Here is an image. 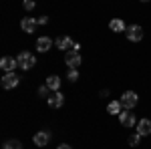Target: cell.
<instances>
[{"label": "cell", "instance_id": "obj_22", "mask_svg": "<svg viewBox=\"0 0 151 149\" xmlns=\"http://www.w3.org/2000/svg\"><path fill=\"white\" fill-rule=\"evenodd\" d=\"M36 20H38V24H47V22H48L47 16H40V18H36Z\"/></svg>", "mask_w": 151, "mask_h": 149}, {"label": "cell", "instance_id": "obj_9", "mask_svg": "<svg viewBox=\"0 0 151 149\" xmlns=\"http://www.w3.org/2000/svg\"><path fill=\"white\" fill-rule=\"evenodd\" d=\"M36 26H38V20H36V18L26 16V18H22V20H20V28H22L24 32H28V35H30V32H35Z\"/></svg>", "mask_w": 151, "mask_h": 149}, {"label": "cell", "instance_id": "obj_23", "mask_svg": "<svg viewBox=\"0 0 151 149\" xmlns=\"http://www.w3.org/2000/svg\"><path fill=\"white\" fill-rule=\"evenodd\" d=\"M57 149H70V145H67V143H60Z\"/></svg>", "mask_w": 151, "mask_h": 149}, {"label": "cell", "instance_id": "obj_21", "mask_svg": "<svg viewBox=\"0 0 151 149\" xmlns=\"http://www.w3.org/2000/svg\"><path fill=\"white\" fill-rule=\"evenodd\" d=\"M48 91H50V89L45 85V87H40V89H38V95H40V97H48Z\"/></svg>", "mask_w": 151, "mask_h": 149}, {"label": "cell", "instance_id": "obj_24", "mask_svg": "<svg viewBox=\"0 0 151 149\" xmlns=\"http://www.w3.org/2000/svg\"><path fill=\"white\" fill-rule=\"evenodd\" d=\"M141 2H149V0H141Z\"/></svg>", "mask_w": 151, "mask_h": 149}, {"label": "cell", "instance_id": "obj_17", "mask_svg": "<svg viewBox=\"0 0 151 149\" xmlns=\"http://www.w3.org/2000/svg\"><path fill=\"white\" fill-rule=\"evenodd\" d=\"M4 149H22V145H20L18 139H8V141L4 143Z\"/></svg>", "mask_w": 151, "mask_h": 149}, {"label": "cell", "instance_id": "obj_4", "mask_svg": "<svg viewBox=\"0 0 151 149\" xmlns=\"http://www.w3.org/2000/svg\"><path fill=\"white\" fill-rule=\"evenodd\" d=\"M18 83H20V79H18V75H14V73H6V75L2 77V81H0V85H2L4 89H8V91L14 89Z\"/></svg>", "mask_w": 151, "mask_h": 149}, {"label": "cell", "instance_id": "obj_1", "mask_svg": "<svg viewBox=\"0 0 151 149\" xmlns=\"http://www.w3.org/2000/svg\"><path fill=\"white\" fill-rule=\"evenodd\" d=\"M16 60H18V67H20L22 71H28V69H32V67L36 65V58L32 57L30 53H26V50L20 53V55L16 57Z\"/></svg>", "mask_w": 151, "mask_h": 149}, {"label": "cell", "instance_id": "obj_15", "mask_svg": "<svg viewBox=\"0 0 151 149\" xmlns=\"http://www.w3.org/2000/svg\"><path fill=\"white\" fill-rule=\"evenodd\" d=\"M47 87L50 91H58V89H60V79H58L57 75H50L47 79Z\"/></svg>", "mask_w": 151, "mask_h": 149}, {"label": "cell", "instance_id": "obj_6", "mask_svg": "<svg viewBox=\"0 0 151 149\" xmlns=\"http://www.w3.org/2000/svg\"><path fill=\"white\" fill-rule=\"evenodd\" d=\"M18 67V60L12 57H2L0 58V69L4 73H14V69Z\"/></svg>", "mask_w": 151, "mask_h": 149}, {"label": "cell", "instance_id": "obj_2", "mask_svg": "<svg viewBox=\"0 0 151 149\" xmlns=\"http://www.w3.org/2000/svg\"><path fill=\"white\" fill-rule=\"evenodd\" d=\"M125 35L131 42H141V38H143V30H141L139 24H131L127 26V30H125Z\"/></svg>", "mask_w": 151, "mask_h": 149}, {"label": "cell", "instance_id": "obj_20", "mask_svg": "<svg viewBox=\"0 0 151 149\" xmlns=\"http://www.w3.org/2000/svg\"><path fill=\"white\" fill-rule=\"evenodd\" d=\"M35 6H36L35 0H24V8H26V10H32Z\"/></svg>", "mask_w": 151, "mask_h": 149}, {"label": "cell", "instance_id": "obj_12", "mask_svg": "<svg viewBox=\"0 0 151 149\" xmlns=\"http://www.w3.org/2000/svg\"><path fill=\"white\" fill-rule=\"evenodd\" d=\"M52 45H55V42H52L48 36H40V38L36 40V50H38V53H47Z\"/></svg>", "mask_w": 151, "mask_h": 149}, {"label": "cell", "instance_id": "obj_8", "mask_svg": "<svg viewBox=\"0 0 151 149\" xmlns=\"http://www.w3.org/2000/svg\"><path fill=\"white\" fill-rule=\"evenodd\" d=\"M47 103H48V107L58 109V107H63V103H65V97H63V93H60V91H55L52 95H48Z\"/></svg>", "mask_w": 151, "mask_h": 149}, {"label": "cell", "instance_id": "obj_19", "mask_svg": "<svg viewBox=\"0 0 151 149\" xmlns=\"http://www.w3.org/2000/svg\"><path fill=\"white\" fill-rule=\"evenodd\" d=\"M139 139H141V135H139V133H135V135H131V137H129V145H131V147H135V145L139 143Z\"/></svg>", "mask_w": 151, "mask_h": 149}, {"label": "cell", "instance_id": "obj_7", "mask_svg": "<svg viewBox=\"0 0 151 149\" xmlns=\"http://www.w3.org/2000/svg\"><path fill=\"white\" fill-rule=\"evenodd\" d=\"M119 121H121V125H125V127L137 125V117L131 113V111H121L119 113Z\"/></svg>", "mask_w": 151, "mask_h": 149}, {"label": "cell", "instance_id": "obj_11", "mask_svg": "<svg viewBox=\"0 0 151 149\" xmlns=\"http://www.w3.org/2000/svg\"><path fill=\"white\" fill-rule=\"evenodd\" d=\"M137 133H139L141 137H143V135H151V121L149 119L137 121Z\"/></svg>", "mask_w": 151, "mask_h": 149}, {"label": "cell", "instance_id": "obj_16", "mask_svg": "<svg viewBox=\"0 0 151 149\" xmlns=\"http://www.w3.org/2000/svg\"><path fill=\"white\" fill-rule=\"evenodd\" d=\"M121 109H123V103H121V101H111L109 107H107L109 115H119V113H121Z\"/></svg>", "mask_w": 151, "mask_h": 149}, {"label": "cell", "instance_id": "obj_3", "mask_svg": "<svg viewBox=\"0 0 151 149\" xmlns=\"http://www.w3.org/2000/svg\"><path fill=\"white\" fill-rule=\"evenodd\" d=\"M65 63H67V67H69V69H79V65H81L79 50H73V48H70L69 53H67V57H65Z\"/></svg>", "mask_w": 151, "mask_h": 149}, {"label": "cell", "instance_id": "obj_18", "mask_svg": "<svg viewBox=\"0 0 151 149\" xmlns=\"http://www.w3.org/2000/svg\"><path fill=\"white\" fill-rule=\"evenodd\" d=\"M67 77H69V81H70V83H75V81L79 79V71H77V69H70Z\"/></svg>", "mask_w": 151, "mask_h": 149}, {"label": "cell", "instance_id": "obj_10", "mask_svg": "<svg viewBox=\"0 0 151 149\" xmlns=\"http://www.w3.org/2000/svg\"><path fill=\"white\" fill-rule=\"evenodd\" d=\"M55 45H57L58 50H69V48H73V38L70 36H58L57 40H55Z\"/></svg>", "mask_w": 151, "mask_h": 149}, {"label": "cell", "instance_id": "obj_13", "mask_svg": "<svg viewBox=\"0 0 151 149\" xmlns=\"http://www.w3.org/2000/svg\"><path fill=\"white\" fill-rule=\"evenodd\" d=\"M48 141H50V133H48V131H38L35 135V143L38 147H45Z\"/></svg>", "mask_w": 151, "mask_h": 149}, {"label": "cell", "instance_id": "obj_5", "mask_svg": "<svg viewBox=\"0 0 151 149\" xmlns=\"http://www.w3.org/2000/svg\"><path fill=\"white\" fill-rule=\"evenodd\" d=\"M137 101H139V97H137V93H135V91H125V93H123V97H121V103H123V107H127V109L135 107Z\"/></svg>", "mask_w": 151, "mask_h": 149}, {"label": "cell", "instance_id": "obj_14", "mask_svg": "<svg viewBox=\"0 0 151 149\" xmlns=\"http://www.w3.org/2000/svg\"><path fill=\"white\" fill-rule=\"evenodd\" d=\"M109 26H111L113 32H123V30H127V28H125V22H123L121 18H113V20L109 22Z\"/></svg>", "mask_w": 151, "mask_h": 149}]
</instances>
